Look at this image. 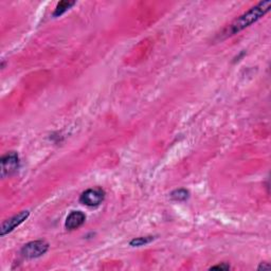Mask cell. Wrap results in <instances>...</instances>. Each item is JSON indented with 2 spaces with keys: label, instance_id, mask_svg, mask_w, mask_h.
<instances>
[{
  "label": "cell",
  "instance_id": "obj_1",
  "mask_svg": "<svg viewBox=\"0 0 271 271\" xmlns=\"http://www.w3.org/2000/svg\"><path fill=\"white\" fill-rule=\"evenodd\" d=\"M270 7H271L270 0H267V2L258 3L255 7L250 9L249 11H247L243 15L237 17L233 23H231L230 25H229L224 30L223 35L225 37H229V36H232V35H235V34L239 33L241 31H243L246 28L250 27L252 24L256 23L258 19H260L263 16H265L269 12Z\"/></svg>",
  "mask_w": 271,
  "mask_h": 271
},
{
  "label": "cell",
  "instance_id": "obj_2",
  "mask_svg": "<svg viewBox=\"0 0 271 271\" xmlns=\"http://www.w3.org/2000/svg\"><path fill=\"white\" fill-rule=\"evenodd\" d=\"M49 250V244L45 241H33L30 242L20 250V254H22L27 259H34L38 258L46 254Z\"/></svg>",
  "mask_w": 271,
  "mask_h": 271
},
{
  "label": "cell",
  "instance_id": "obj_3",
  "mask_svg": "<svg viewBox=\"0 0 271 271\" xmlns=\"http://www.w3.org/2000/svg\"><path fill=\"white\" fill-rule=\"evenodd\" d=\"M0 163H2V169H0L2 178L12 176L19 169V156L16 152L7 153L0 159Z\"/></svg>",
  "mask_w": 271,
  "mask_h": 271
},
{
  "label": "cell",
  "instance_id": "obj_4",
  "mask_svg": "<svg viewBox=\"0 0 271 271\" xmlns=\"http://www.w3.org/2000/svg\"><path fill=\"white\" fill-rule=\"evenodd\" d=\"M105 199V192L100 187L97 189H88L83 192L80 196V202L86 207H98Z\"/></svg>",
  "mask_w": 271,
  "mask_h": 271
},
{
  "label": "cell",
  "instance_id": "obj_5",
  "mask_svg": "<svg viewBox=\"0 0 271 271\" xmlns=\"http://www.w3.org/2000/svg\"><path fill=\"white\" fill-rule=\"evenodd\" d=\"M30 216V212L28 210L26 211H22L19 212L18 214L8 218L3 224H2V228H0V235L5 236L9 233H11L12 231H14L17 227H19L22 225L25 221L28 220V217Z\"/></svg>",
  "mask_w": 271,
  "mask_h": 271
},
{
  "label": "cell",
  "instance_id": "obj_6",
  "mask_svg": "<svg viewBox=\"0 0 271 271\" xmlns=\"http://www.w3.org/2000/svg\"><path fill=\"white\" fill-rule=\"evenodd\" d=\"M86 215L81 211H72L67 216L65 222V228L69 231H74L85 224Z\"/></svg>",
  "mask_w": 271,
  "mask_h": 271
},
{
  "label": "cell",
  "instance_id": "obj_7",
  "mask_svg": "<svg viewBox=\"0 0 271 271\" xmlns=\"http://www.w3.org/2000/svg\"><path fill=\"white\" fill-rule=\"evenodd\" d=\"M77 3L76 2H69V0H62V2H59L54 10L53 16L54 17H59L64 13H66L69 9L74 7Z\"/></svg>",
  "mask_w": 271,
  "mask_h": 271
},
{
  "label": "cell",
  "instance_id": "obj_8",
  "mask_svg": "<svg viewBox=\"0 0 271 271\" xmlns=\"http://www.w3.org/2000/svg\"><path fill=\"white\" fill-rule=\"evenodd\" d=\"M189 197H190V193L185 189H178L171 193V198L175 201H184Z\"/></svg>",
  "mask_w": 271,
  "mask_h": 271
},
{
  "label": "cell",
  "instance_id": "obj_9",
  "mask_svg": "<svg viewBox=\"0 0 271 271\" xmlns=\"http://www.w3.org/2000/svg\"><path fill=\"white\" fill-rule=\"evenodd\" d=\"M154 236H141V237H136L129 242V245L132 247H141L150 244L151 242L154 241Z\"/></svg>",
  "mask_w": 271,
  "mask_h": 271
},
{
  "label": "cell",
  "instance_id": "obj_10",
  "mask_svg": "<svg viewBox=\"0 0 271 271\" xmlns=\"http://www.w3.org/2000/svg\"><path fill=\"white\" fill-rule=\"evenodd\" d=\"M210 269L211 270H215V269H217V270H229V269H230V266H229L226 263H223V264H220V265L212 266Z\"/></svg>",
  "mask_w": 271,
  "mask_h": 271
},
{
  "label": "cell",
  "instance_id": "obj_11",
  "mask_svg": "<svg viewBox=\"0 0 271 271\" xmlns=\"http://www.w3.org/2000/svg\"><path fill=\"white\" fill-rule=\"evenodd\" d=\"M270 268V265L269 264H267V263H262V264H260L259 266H258V270H264V269H269Z\"/></svg>",
  "mask_w": 271,
  "mask_h": 271
}]
</instances>
